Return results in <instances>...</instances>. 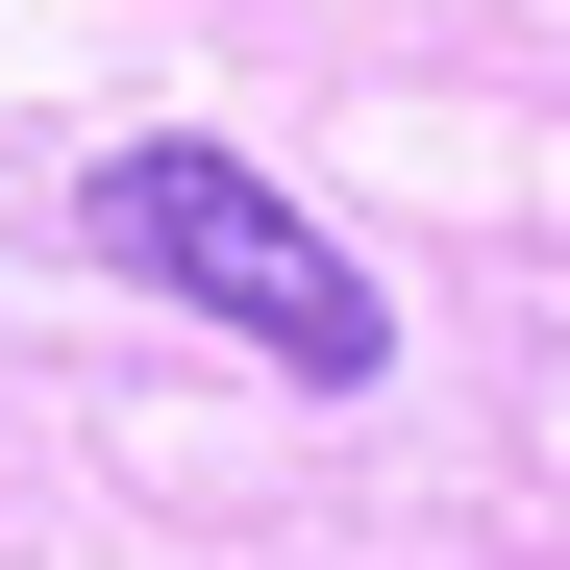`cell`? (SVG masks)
Returning a JSON list of instances; mask_svg holds the SVG:
<instances>
[{"mask_svg":"<svg viewBox=\"0 0 570 570\" xmlns=\"http://www.w3.org/2000/svg\"><path fill=\"white\" fill-rule=\"evenodd\" d=\"M75 224H100V273H149V298H199L224 347H273L298 397H372V372H397V298H372V273L273 199L248 149H199V125L100 149V174H75Z\"/></svg>","mask_w":570,"mask_h":570,"instance_id":"obj_1","label":"cell"}]
</instances>
